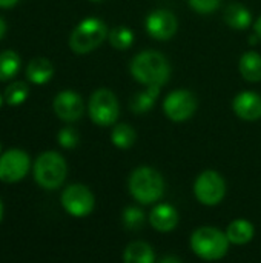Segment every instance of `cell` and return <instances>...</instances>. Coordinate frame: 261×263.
<instances>
[{
  "label": "cell",
  "mask_w": 261,
  "mask_h": 263,
  "mask_svg": "<svg viewBox=\"0 0 261 263\" xmlns=\"http://www.w3.org/2000/svg\"><path fill=\"white\" fill-rule=\"evenodd\" d=\"M129 71L132 79L145 86H163L171 77L169 60L155 49H145L134 55Z\"/></svg>",
  "instance_id": "cell-1"
},
{
  "label": "cell",
  "mask_w": 261,
  "mask_h": 263,
  "mask_svg": "<svg viewBox=\"0 0 261 263\" xmlns=\"http://www.w3.org/2000/svg\"><path fill=\"white\" fill-rule=\"evenodd\" d=\"M128 190L137 203L155 205L165 194V179L152 166H138L128 179Z\"/></svg>",
  "instance_id": "cell-2"
},
{
  "label": "cell",
  "mask_w": 261,
  "mask_h": 263,
  "mask_svg": "<svg viewBox=\"0 0 261 263\" xmlns=\"http://www.w3.org/2000/svg\"><path fill=\"white\" fill-rule=\"evenodd\" d=\"M192 253L206 262L222 260L231 247V242L225 231L215 227H200L197 228L189 239Z\"/></svg>",
  "instance_id": "cell-3"
},
{
  "label": "cell",
  "mask_w": 261,
  "mask_h": 263,
  "mask_svg": "<svg viewBox=\"0 0 261 263\" xmlns=\"http://www.w3.org/2000/svg\"><path fill=\"white\" fill-rule=\"evenodd\" d=\"M32 173L40 188L54 191L65 183L68 176V165L65 157L57 151H45L35 159Z\"/></svg>",
  "instance_id": "cell-4"
},
{
  "label": "cell",
  "mask_w": 261,
  "mask_h": 263,
  "mask_svg": "<svg viewBox=\"0 0 261 263\" xmlns=\"http://www.w3.org/2000/svg\"><path fill=\"white\" fill-rule=\"evenodd\" d=\"M106 23L97 17L83 18L69 35V48L75 54H88L97 49L108 37Z\"/></svg>",
  "instance_id": "cell-5"
},
{
  "label": "cell",
  "mask_w": 261,
  "mask_h": 263,
  "mask_svg": "<svg viewBox=\"0 0 261 263\" xmlns=\"http://www.w3.org/2000/svg\"><path fill=\"white\" fill-rule=\"evenodd\" d=\"M88 114L95 125L112 126L120 116L117 96L106 88L94 91L88 102Z\"/></svg>",
  "instance_id": "cell-6"
},
{
  "label": "cell",
  "mask_w": 261,
  "mask_h": 263,
  "mask_svg": "<svg viewBox=\"0 0 261 263\" xmlns=\"http://www.w3.org/2000/svg\"><path fill=\"white\" fill-rule=\"evenodd\" d=\"M192 190L198 203L205 206H217L226 197V182L223 176L214 170H206L198 174Z\"/></svg>",
  "instance_id": "cell-7"
},
{
  "label": "cell",
  "mask_w": 261,
  "mask_h": 263,
  "mask_svg": "<svg viewBox=\"0 0 261 263\" xmlns=\"http://www.w3.org/2000/svg\"><path fill=\"white\" fill-rule=\"evenodd\" d=\"M60 202L63 210L77 219L88 217L95 206V197L92 191L82 183H72L66 186L62 193Z\"/></svg>",
  "instance_id": "cell-8"
},
{
  "label": "cell",
  "mask_w": 261,
  "mask_h": 263,
  "mask_svg": "<svg viewBox=\"0 0 261 263\" xmlns=\"http://www.w3.org/2000/svg\"><path fill=\"white\" fill-rule=\"evenodd\" d=\"M197 109V99L188 89H175L163 100L165 116L175 123H182L194 116Z\"/></svg>",
  "instance_id": "cell-9"
},
{
  "label": "cell",
  "mask_w": 261,
  "mask_h": 263,
  "mask_svg": "<svg viewBox=\"0 0 261 263\" xmlns=\"http://www.w3.org/2000/svg\"><path fill=\"white\" fill-rule=\"evenodd\" d=\"M31 168L29 156L17 148L8 149L0 156V180L5 183H17L26 177Z\"/></svg>",
  "instance_id": "cell-10"
},
{
  "label": "cell",
  "mask_w": 261,
  "mask_h": 263,
  "mask_svg": "<svg viewBox=\"0 0 261 263\" xmlns=\"http://www.w3.org/2000/svg\"><path fill=\"white\" fill-rule=\"evenodd\" d=\"M145 28L149 37L154 40H169L174 37L178 28V20L169 9H154L146 15Z\"/></svg>",
  "instance_id": "cell-11"
},
{
  "label": "cell",
  "mask_w": 261,
  "mask_h": 263,
  "mask_svg": "<svg viewBox=\"0 0 261 263\" xmlns=\"http://www.w3.org/2000/svg\"><path fill=\"white\" fill-rule=\"evenodd\" d=\"M52 108L55 116L63 122H75L85 112V103L80 94L74 91H62L54 97Z\"/></svg>",
  "instance_id": "cell-12"
},
{
  "label": "cell",
  "mask_w": 261,
  "mask_h": 263,
  "mask_svg": "<svg viewBox=\"0 0 261 263\" xmlns=\"http://www.w3.org/2000/svg\"><path fill=\"white\" fill-rule=\"evenodd\" d=\"M234 112L246 122H255L261 119V96L254 91H243L232 100Z\"/></svg>",
  "instance_id": "cell-13"
},
{
  "label": "cell",
  "mask_w": 261,
  "mask_h": 263,
  "mask_svg": "<svg viewBox=\"0 0 261 263\" xmlns=\"http://www.w3.org/2000/svg\"><path fill=\"white\" fill-rule=\"evenodd\" d=\"M178 211L169 203H155L149 213V225L157 233H171L178 225Z\"/></svg>",
  "instance_id": "cell-14"
},
{
  "label": "cell",
  "mask_w": 261,
  "mask_h": 263,
  "mask_svg": "<svg viewBox=\"0 0 261 263\" xmlns=\"http://www.w3.org/2000/svg\"><path fill=\"white\" fill-rule=\"evenodd\" d=\"M225 233H226L231 245L243 247V245H248L254 239L255 228H254L252 222H249L246 219H235L228 225Z\"/></svg>",
  "instance_id": "cell-15"
},
{
  "label": "cell",
  "mask_w": 261,
  "mask_h": 263,
  "mask_svg": "<svg viewBox=\"0 0 261 263\" xmlns=\"http://www.w3.org/2000/svg\"><path fill=\"white\" fill-rule=\"evenodd\" d=\"M54 76L52 63L45 57L32 59L26 66V79L34 85H45Z\"/></svg>",
  "instance_id": "cell-16"
},
{
  "label": "cell",
  "mask_w": 261,
  "mask_h": 263,
  "mask_svg": "<svg viewBox=\"0 0 261 263\" xmlns=\"http://www.w3.org/2000/svg\"><path fill=\"white\" fill-rule=\"evenodd\" d=\"M123 263H155V251L143 240L131 242L123 251Z\"/></svg>",
  "instance_id": "cell-17"
},
{
  "label": "cell",
  "mask_w": 261,
  "mask_h": 263,
  "mask_svg": "<svg viewBox=\"0 0 261 263\" xmlns=\"http://www.w3.org/2000/svg\"><path fill=\"white\" fill-rule=\"evenodd\" d=\"M223 17H225V22H226V25L229 28L238 29V31L249 28L251 23H252L251 11L246 6H243L242 3H231V5H228L226 9H225Z\"/></svg>",
  "instance_id": "cell-18"
},
{
  "label": "cell",
  "mask_w": 261,
  "mask_h": 263,
  "mask_svg": "<svg viewBox=\"0 0 261 263\" xmlns=\"http://www.w3.org/2000/svg\"><path fill=\"white\" fill-rule=\"evenodd\" d=\"M160 89L162 86H146L145 91L135 94L129 103L131 111L134 114H146L148 111H151L160 96Z\"/></svg>",
  "instance_id": "cell-19"
},
{
  "label": "cell",
  "mask_w": 261,
  "mask_h": 263,
  "mask_svg": "<svg viewBox=\"0 0 261 263\" xmlns=\"http://www.w3.org/2000/svg\"><path fill=\"white\" fill-rule=\"evenodd\" d=\"M240 72L242 77L251 83L261 80V55L255 51H248L240 59Z\"/></svg>",
  "instance_id": "cell-20"
},
{
  "label": "cell",
  "mask_w": 261,
  "mask_h": 263,
  "mask_svg": "<svg viewBox=\"0 0 261 263\" xmlns=\"http://www.w3.org/2000/svg\"><path fill=\"white\" fill-rule=\"evenodd\" d=\"M20 66H22V60L15 51L6 49L0 52V82H8L14 79L18 74Z\"/></svg>",
  "instance_id": "cell-21"
},
{
  "label": "cell",
  "mask_w": 261,
  "mask_h": 263,
  "mask_svg": "<svg viewBox=\"0 0 261 263\" xmlns=\"http://www.w3.org/2000/svg\"><path fill=\"white\" fill-rule=\"evenodd\" d=\"M137 140L135 129L128 123H117L111 133V142L118 149H129Z\"/></svg>",
  "instance_id": "cell-22"
},
{
  "label": "cell",
  "mask_w": 261,
  "mask_h": 263,
  "mask_svg": "<svg viewBox=\"0 0 261 263\" xmlns=\"http://www.w3.org/2000/svg\"><path fill=\"white\" fill-rule=\"evenodd\" d=\"M108 39H109V43L114 49L117 51H125L128 48L132 46V42H134V32L125 26V25H118L115 28H112L108 34Z\"/></svg>",
  "instance_id": "cell-23"
},
{
  "label": "cell",
  "mask_w": 261,
  "mask_h": 263,
  "mask_svg": "<svg viewBox=\"0 0 261 263\" xmlns=\"http://www.w3.org/2000/svg\"><path fill=\"white\" fill-rule=\"evenodd\" d=\"M28 96H29V86L25 82H14V83L8 85L3 92L5 102L11 106L22 105L28 99Z\"/></svg>",
  "instance_id": "cell-24"
},
{
  "label": "cell",
  "mask_w": 261,
  "mask_h": 263,
  "mask_svg": "<svg viewBox=\"0 0 261 263\" xmlns=\"http://www.w3.org/2000/svg\"><path fill=\"white\" fill-rule=\"evenodd\" d=\"M146 214L138 206H128L122 213V223L126 230H140L145 225Z\"/></svg>",
  "instance_id": "cell-25"
},
{
  "label": "cell",
  "mask_w": 261,
  "mask_h": 263,
  "mask_svg": "<svg viewBox=\"0 0 261 263\" xmlns=\"http://www.w3.org/2000/svg\"><path fill=\"white\" fill-rule=\"evenodd\" d=\"M78 140H80L78 133L72 126H65L57 134V142L65 149H74L78 145Z\"/></svg>",
  "instance_id": "cell-26"
},
{
  "label": "cell",
  "mask_w": 261,
  "mask_h": 263,
  "mask_svg": "<svg viewBox=\"0 0 261 263\" xmlns=\"http://www.w3.org/2000/svg\"><path fill=\"white\" fill-rule=\"evenodd\" d=\"M188 2L189 6L198 14H212L222 5V0H188Z\"/></svg>",
  "instance_id": "cell-27"
},
{
  "label": "cell",
  "mask_w": 261,
  "mask_h": 263,
  "mask_svg": "<svg viewBox=\"0 0 261 263\" xmlns=\"http://www.w3.org/2000/svg\"><path fill=\"white\" fill-rule=\"evenodd\" d=\"M157 263H183L177 256H165L162 260H158Z\"/></svg>",
  "instance_id": "cell-28"
},
{
  "label": "cell",
  "mask_w": 261,
  "mask_h": 263,
  "mask_svg": "<svg viewBox=\"0 0 261 263\" xmlns=\"http://www.w3.org/2000/svg\"><path fill=\"white\" fill-rule=\"evenodd\" d=\"M18 0H0V8H12Z\"/></svg>",
  "instance_id": "cell-29"
},
{
  "label": "cell",
  "mask_w": 261,
  "mask_h": 263,
  "mask_svg": "<svg viewBox=\"0 0 261 263\" xmlns=\"http://www.w3.org/2000/svg\"><path fill=\"white\" fill-rule=\"evenodd\" d=\"M254 29H255V34L260 37V40H261V15L255 20V25H254Z\"/></svg>",
  "instance_id": "cell-30"
},
{
  "label": "cell",
  "mask_w": 261,
  "mask_h": 263,
  "mask_svg": "<svg viewBox=\"0 0 261 263\" xmlns=\"http://www.w3.org/2000/svg\"><path fill=\"white\" fill-rule=\"evenodd\" d=\"M5 32H6V23H5V20L0 17V40L3 39Z\"/></svg>",
  "instance_id": "cell-31"
},
{
  "label": "cell",
  "mask_w": 261,
  "mask_h": 263,
  "mask_svg": "<svg viewBox=\"0 0 261 263\" xmlns=\"http://www.w3.org/2000/svg\"><path fill=\"white\" fill-rule=\"evenodd\" d=\"M258 40H260V37H258L257 34H254V35H251V37H249V43H251V45H255Z\"/></svg>",
  "instance_id": "cell-32"
},
{
  "label": "cell",
  "mask_w": 261,
  "mask_h": 263,
  "mask_svg": "<svg viewBox=\"0 0 261 263\" xmlns=\"http://www.w3.org/2000/svg\"><path fill=\"white\" fill-rule=\"evenodd\" d=\"M2 219H3V203L0 200V222H2Z\"/></svg>",
  "instance_id": "cell-33"
},
{
  "label": "cell",
  "mask_w": 261,
  "mask_h": 263,
  "mask_svg": "<svg viewBox=\"0 0 261 263\" xmlns=\"http://www.w3.org/2000/svg\"><path fill=\"white\" fill-rule=\"evenodd\" d=\"M3 100H5V99H3V97H2V96H0V106H2V105H3Z\"/></svg>",
  "instance_id": "cell-34"
},
{
  "label": "cell",
  "mask_w": 261,
  "mask_h": 263,
  "mask_svg": "<svg viewBox=\"0 0 261 263\" xmlns=\"http://www.w3.org/2000/svg\"><path fill=\"white\" fill-rule=\"evenodd\" d=\"M91 2H103V0H91Z\"/></svg>",
  "instance_id": "cell-35"
},
{
  "label": "cell",
  "mask_w": 261,
  "mask_h": 263,
  "mask_svg": "<svg viewBox=\"0 0 261 263\" xmlns=\"http://www.w3.org/2000/svg\"><path fill=\"white\" fill-rule=\"evenodd\" d=\"M0 151H2V145H0Z\"/></svg>",
  "instance_id": "cell-36"
}]
</instances>
